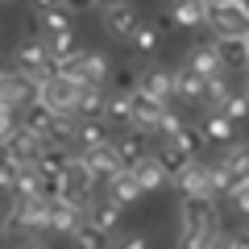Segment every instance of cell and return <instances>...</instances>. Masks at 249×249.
I'll return each instance as SVG.
<instances>
[{"label": "cell", "instance_id": "1", "mask_svg": "<svg viewBox=\"0 0 249 249\" xmlns=\"http://www.w3.org/2000/svg\"><path fill=\"white\" fill-rule=\"evenodd\" d=\"M220 237L224 229H220L216 199H183V208H178V249L220 245Z\"/></svg>", "mask_w": 249, "mask_h": 249}, {"label": "cell", "instance_id": "2", "mask_svg": "<svg viewBox=\"0 0 249 249\" xmlns=\"http://www.w3.org/2000/svg\"><path fill=\"white\" fill-rule=\"evenodd\" d=\"M13 71L34 75L37 83L54 75V67H50V46H46L42 34H25V37L17 42V50H13Z\"/></svg>", "mask_w": 249, "mask_h": 249}, {"label": "cell", "instance_id": "3", "mask_svg": "<svg viewBox=\"0 0 249 249\" xmlns=\"http://www.w3.org/2000/svg\"><path fill=\"white\" fill-rule=\"evenodd\" d=\"M79 83H71L67 75H50V79L37 83V104H46L50 112H62V116H75V104H79Z\"/></svg>", "mask_w": 249, "mask_h": 249}, {"label": "cell", "instance_id": "4", "mask_svg": "<svg viewBox=\"0 0 249 249\" xmlns=\"http://www.w3.org/2000/svg\"><path fill=\"white\" fill-rule=\"evenodd\" d=\"M4 224L17 232H42V229H50V204L46 199H13Z\"/></svg>", "mask_w": 249, "mask_h": 249}, {"label": "cell", "instance_id": "5", "mask_svg": "<svg viewBox=\"0 0 249 249\" xmlns=\"http://www.w3.org/2000/svg\"><path fill=\"white\" fill-rule=\"evenodd\" d=\"M108 75H112V62H108V54H100V50H83V58L75 62L71 71H67V79L79 83V88H108Z\"/></svg>", "mask_w": 249, "mask_h": 249}, {"label": "cell", "instance_id": "6", "mask_svg": "<svg viewBox=\"0 0 249 249\" xmlns=\"http://www.w3.org/2000/svg\"><path fill=\"white\" fill-rule=\"evenodd\" d=\"M34 100H37V79H34V75H21V71L0 75V108L21 112V108L34 104Z\"/></svg>", "mask_w": 249, "mask_h": 249}, {"label": "cell", "instance_id": "7", "mask_svg": "<svg viewBox=\"0 0 249 249\" xmlns=\"http://www.w3.org/2000/svg\"><path fill=\"white\" fill-rule=\"evenodd\" d=\"M170 183L183 191V199H216V196H212V166L199 162V158L191 162V166H183Z\"/></svg>", "mask_w": 249, "mask_h": 249}, {"label": "cell", "instance_id": "8", "mask_svg": "<svg viewBox=\"0 0 249 249\" xmlns=\"http://www.w3.org/2000/svg\"><path fill=\"white\" fill-rule=\"evenodd\" d=\"M0 145L9 150V158L17 162V166H37V158H42V150H46V142H42V137H37V133H29V129H21V124H17V129H13V133L4 137Z\"/></svg>", "mask_w": 249, "mask_h": 249}, {"label": "cell", "instance_id": "9", "mask_svg": "<svg viewBox=\"0 0 249 249\" xmlns=\"http://www.w3.org/2000/svg\"><path fill=\"white\" fill-rule=\"evenodd\" d=\"M208 25H212L216 37H245L249 34V13L241 9V0H232V4H224V9L208 13Z\"/></svg>", "mask_w": 249, "mask_h": 249}, {"label": "cell", "instance_id": "10", "mask_svg": "<svg viewBox=\"0 0 249 249\" xmlns=\"http://www.w3.org/2000/svg\"><path fill=\"white\" fill-rule=\"evenodd\" d=\"M100 21H104V29L112 37H129L137 34V9L129 4V0H116V4H108V9H100Z\"/></svg>", "mask_w": 249, "mask_h": 249}, {"label": "cell", "instance_id": "11", "mask_svg": "<svg viewBox=\"0 0 249 249\" xmlns=\"http://www.w3.org/2000/svg\"><path fill=\"white\" fill-rule=\"evenodd\" d=\"M46 46H50L54 75H67L75 62L83 58V46H79V37H75V29H71V34H58V37H46Z\"/></svg>", "mask_w": 249, "mask_h": 249}, {"label": "cell", "instance_id": "12", "mask_svg": "<svg viewBox=\"0 0 249 249\" xmlns=\"http://www.w3.org/2000/svg\"><path fill=\"white\" fill-rule=\"evenodd\" d=\"M187 67L196 75H204V79H212V75H229L220 62V50H216V42H196L191 50H187Z\"/></svg>", "mask_w": 249, "mask_h": 249}, {"label": "cell", "instance_id": "13", "mask_svg": "<svg viewBox=\"0 0 249 249\" xmlns=\"http://www.w3.org/2000/svg\"><path fill=\"white\" fill-rule=\"evenodd\" d=\"M88 220V208L79 199H62V204H50V232H62V237H71L79 224Z\"/></svg>", "mask_w": 249, "mask_h": 249}, {"label": "cell", "instance_id": "14", "mask_svg": "<svg viewBox=\"0 0 249 249\" xmlns=\"http://www.w3.org/2000/svg\"><path fill=\"white\" fill-rule=\"evenodd\" d=\"M142 96H150V100H158V104L170 108V100H175V71H166V67L142 71Z\"/></svg>", "mask_w": 249, "mask_h": 249}, {"label": "cell", "instance_id": "15", "mask_svg": "<svg viewBox=\"0 0 249 249\" xmlns=\"http://www.w3.org/2000/svg\"><path fill=\"white\" fill-rule=\"evenodd\" d=\"M79 158H83V166H88L96 178H112V175H121V170H124L121 158H116V150H112V142H108V145H96V150H83Z\"/></svg>", "mask_w": 249, "mask_h": 249}, {"label": "cell", "instance_id": "16", "mask_svg": "<svg viewBox=\"0 0 249 249\" xmlns=\"http://www.w3.org/2000/svg\"><path fill=\"white\" fill-rule=\"evenodd\" d=\"M162 112H166V104H158V100L142 96V91H137V96H133V129H137V133L154 137V129H158Z\"/></svg>", "mask_w": 249, "mask_h": 249}, {"label": "cell", "instance_id": "17", "mask_svg": "<svg viewBox=\"0 0 249 249\" xmlns=\"http://www.w3.org/2000/svg\"><path fill=\"white\" fill-rule=\"evenodd\" d=\"M129 175L137 178V187H142V191H158V187H166V183H170V175H166V166H162V162L154 158V154H145V158L137 162V166L129 170Z\"/></svg>", "mask_w": 249, "mask_h": 249}, {"label": "cell", "instance_id": "18", "mask_svg": "<svg viewBox=\"0 0 249 249\" xmlns=\"http://www.w3.org/2000/svg\"><path fill=\"white\" fill-rule=\"evenodd\" d=\"M108 91H116V96H137V91H142V71H137L133 62H112Z\"/></svg>", "mask_w": 249, "mask_h": 249}, {"label": "cell", "instance_id": "19", "mask_svg": "<svg viewBox=\"0 0 249 249\" xmlns=\"http://www.w3.org/2000/svg\"><path fill=\"white\" fill-rule=\"evenodd\" d=\"M54 116H58V112H50L46 104H37V100H34V104H25V108L17 112V124H21V129H29V133H37V137L46 142V133H50V124H54Z\"/></svg>", "mask_w": 249, "mask_h": 249}, {"label": "cell", "instance_id": "20", "mask_svg": "<svg viewBox=\"0 0 249 249\" xmlns=\"http://www.w3.org/2000/svg\"><path fill=\"white\" fill-rule=\"evenodd\" d=\"M75 158H79V154H75L71 145H46L42 158H37V170H42V175H67V170L75 166Z\"/></svg>", "mask_w": 249, "mask_h": 249}, {"label": "cell", "instance_id": "21", "mask_svg": "<svg viewBox=\"0 0 249 249\" xmlns=\"http://www.w3.org/2000/svg\"><path fill=\"white\" fill-rule=\"evenodd\" d=\"M154 158H158L162 166H166V175L175 178V175H178L183 166H191V162H196V154L187 150V145H178V142H158V150H154Z\"/></svg>", "mask_w": 249, "mask_h": 249}, {"label": "cell", "instance_id": "22", "mask_svg": "<svg viewBox=\"0 0 249 249\" xmlns=\"http://www.w3.org/2000/svg\"><path fill=\"white\" fill-rule=\"evenodd\" d=\"M216 50H220L224 71H241V67L249 71V46H245V37H216Z\"/></svg>", "mask_w": 249, "mask_h": 249}, {"label": "cell", "instance_id": "23", "mask_svg": "<svg viewBox=\"0 0 249 249\" xmlns=\"http://www.w3.org/2000/svg\"><path fill=\"white\" fill-rule=\"evenodd\" d=\"M96 191V175H91L88 166H83V158H75V166L67 170V196L79 199V204H88V196Z\"/></svg>", "mask_w": 249, "mask_h": 249}, {"label": "cell", "instance_id": "24", "mask_svg": "<svg viewBox=\"0 0 249 249\" xmlns=\"http://www.w3.org/2000/svg\"><path fill=\"white\" fill-rule=\"evenodd\" d=\"M232 129H237V124H232L224 112H204V121H199L204 142H216V145H232Z\"/></svg>", "mask_w": 249, "mask_h": 249}, {"label": "cell", "instance_id": "25", "mask_svg": "<svg viewBox=\"0 0 249 249\" xmlns=\"http://www.w3.org/2000/svg\"><path fill=\"white\" fill-rule=\"evenodd\" d=\"M175 96L187 104H204V75H196L191 67H178L175 71Z\"/></svg>", "mask_w": 249, "mask_h": 249}, {"label": "cell", "instance_id": "26", "mask_svg": "<svg viewBox=\"0 0 249 249\" xmlns=\"http://www.w3.org/2000/svg\"><path fill=\"white\" fill-rule=\"evenodd\" d=\"M71 249H112V232H104L100 224L83 220L79 229L71 232Z\"/></svg>", "mask_w": 249, "mask_h": 249}, {"label": "cell", "instance_id": "27", "mask_svg": "<svg viewBox=\"0 0 249 249\" xmlns=\"http://www.w3.org/2000/svg\"><path fill=\"white\" fill-rule=\"evenodd\" d=\"M145 133H124V137H112V150H116V158H121V166L124 170H133L137 162L145 158V142H142Z\"/></svg>", "mask_w": 249, "mask_h": 249}, {"label": "cell", "instance_id": "28", "mask_svg": "<svg viewBox=\"0 0 249 249\" xmlns=\"http://www.w3.org/2000/svg\"><path fill=\"white\" fill-rule=\"evenodd\" d=\"M108 199H116L121 208H129L133 199H142V187H137V178L129 175V170L112 175V178H108Z\"/></svg>", "mask_w": 249, "mask_h": 249}, {"label": "cell", "instance_id": "29", "mask_svg": "<svg viewBox=\"0 0 249 249\" xmlns=\"http://www.w3.org/2000/svg\"><path fill=\"white\" fill-rule=\"evenodd\" d=\"M166 13L175 17V25H183V29H196V25H204V21H208V9L199 4V0H175Z\"/></svg>", "mask_w": 249, "mask_h": 249}, {"label": "cell", "instance_id": "30", "mask_svg": "<svg viewBox=\"0 0 249 249\" xmlns=\"http://www.w3.org/2000/svg\"><path fill=\"white\" fill-rule=\"evenodd\" d=\"M42 37H58V34H71V13L67 9H46V13H34Z\"/></svg>", "mask_w": 249, "mask_h": 249}, {"label": "cell", "instance_id": "31", "mask_svg": "<svg viewBox=\"0 0 249 249\" xmlns=\"http://www.w3.org/2000/svg\"><path fill=\"white\" fill-rule=\"evenodd\" d=\"M75 142H79V150H96V145H108V142H112V133H108L104 121H79Z\"/></svg>", "mask_w": 249, "mask_h": 249}, {"label": "cell", "instance_id": "32", "mask_svg": "<svg viewBox=\"0 0 249 249\" xmlns=\"http://www.w3.org/2000/svg\"><path fill=\"white\" fill-rule=\"evenodd\" d=\"M104 124H133V96H116V91H108Z\"/></svg>", "mask_w": 249, "mask_h": 249}, {"label": "cell", "instance_id": "33", "mask_svg": "<svg viewBox=\"0 0 249 249\" xmlns=\"http://www.w3.org/2000/svg\"><path fill=\"white\" fill-rule=\"evenodd\" d=\"M88 220H91V224H100L104 232H112V229H116V220H121V204H116V199H100V204H91V208H88Z\"/></svg>", "mask_w": 249, "mask_h": 249}, {"label": "cell", "instance_id": "34", "mask_svg": "<svg viewBox=\"0 0 249 249\" xmlns=\"http://www.w3.org/2000/svg\"><path fill=\"white\" fill-rule=\"evenodd\" d=\"M220 166H229L237 178H249V142H232V145H224V158H220Z\"/></svg>", "mask_w": 249, "mask_h": 249}, {"label": "cell", "instance_id": "35", "mask_svg": "<svg viewBox=\"0 0 249 249\" xmlns=\"http://www.w3.org/2000/svg\"><path fill=\"white\" fill-rule=\"evenodd\" d=\"M232 96V88H229V75H212V79H204V104L208 108H216L220 112V104Z\"/></svg>", "mask_w": 249, "mask_h": 249}, {"label": "cell", "instance_id": "36", "mask_svg": "<svg viewBox=\"0 0 249 249\" xmlns=\"http://www.w3.org/2000/svg\"><path fill=\"white\" fill-rule=\"evenodd\" d=\"M237 183H241V178L232 175L229 166H220V162H212V196H216V199H220V196H229V199H232V191H237Z\"/></svg>", "mask_w": 249, "mask_h": 249}, {"label": "cell", "instance_id": "37", "mask_svg": "<svg viewBox=\"0 0 249 249\" xmlns=\"http://www.w3.org/2000/svg\"><path fill=\"white\" fill-rule=\"evenodd\" d=\"M183 116L175 112V108H166V112H162V121H158V129H154V137H158V142H175L178 133H183Z\"/></svg>", "mask_w": 249, "mask_h": 249}, {"label": "cell", "instance_id": "38", "mask_svg": "<svg viewBox=\"0 0 249 249\" xmlns=\"http://www.w3.org/2000/svg\"><path fill=\"white\" fill-rule=\"evenodd\" d=\"M220 112L229 116L232 124H237V121H249V91H232V96L220 104Z\"/></svg>", "mask_w": 249, "mask_h": 249}, {"label": "cell", "instance_id": "39", "mask_svg": "<svg viewBox=\"0 0 249 249\" xmlns=\"http://www.w3.org/2000/svg\"><path fill=\"white\" fill-rule=\"evenodd\" d=\"M158 25H137V34L133 37H129V46H133V50L137 54H154V50H158Z\"/></svg>", "mask_w": 249, "mask_h": 249}, {"label": "cell", "instance_id": "40", "mask_svg": "<svg viewBox=\"0 0 249 249\" xmlns=\"http://www.w3.org/2000/svg\"><path fill=\"white\" fill-rule=\"evenodd\" d=\"M17 162L9 158V150H4V145H0V191H13V183H17Z\"/></svg>", "mask_w": 249, "mask_h": 249}, {"label": "cell", "instance_id": "41", "mask_svg": "<svg viewBox=\"0 0 249 249\" xmlns=\"http://www.w3.org/2000/svg\"><path fill=\"white\" fill-rule=\"evenodd\" d=\"M220 249H249V229L224 232V237H220Z\"/></svg>", "mask_w": 249, "mask_h": 249}, {"label": "cell", "instance_id": "42", "mask_svg": "<svg viewBox=\"0 0 249 249\" xmlns=\"http://www.w3.org/2000/svg\"><path fill=\"white\" fill-rule=\"evenodd\" d=\"M116 249H150V237H145V232H124V237L116 241Z\"/></svg>", "mask_w": 249, "mask_h": 249}, {"label": "cell", "instance_id": "43", "mask_svg": "<svg viewBox=\"0 0 249 249\" xmlns=\"http://www.w3.org/2000/svg\"><path fill=\"white\" fill-rule=\"evenodd\" d=\"M13 129H17V112H13V108H0V142H4Z\"/></svg>", "mask_w": 249, "mask_h": 249}, {"label": "cell", "instance_id": "44", "mask_svg": "<svg viewBox=\"0 0 249 249\" xmlns=\"http://www.w3.org/2000/svg\"><path fill=\"white\" fill-rule=\"evenodd\" d=\"M232 204H237L241 212L249 216V178H241V183H237V191H232Z\"/></svg>", "mask_w": 249, "mask_h": 249}, {"label": "cell", "instance_id": "45", "mask_svg": "<svg viewBox=\"0 0 249 249\" xmlns=\"http://www.w3.org/2000/svg\"><path fill=\"white\" fill-rule=\"evenodd\" d=\"M67 13H88V9H100V0H62Z\"/></svg>", "mask_w": 249, "mask_h": 249}, {"label": "cell", "instance_id": "46", "mask_svg": "<svg viewBox=\"0 0 249 249\" xmlns=\"http://www.w3.org/2000/svg\"><path fill=\"white\" fill-rule=\"evenodd\" d=\"M46 9H62V0H34V13H46Z\"/></svg>", "mask_w": 249, "mask_h": 249}, {"label": "cell", "instance_id": "47", "mask_svg": "<svg viewBox=\"0 0 249 249\" xmlns=\"http://www.w3.org/2000/svg\"><path fill=\"white\" fill-rule=\"evenodd\" d=\"M199 4H204V9L212 13V9H224V4H232V0H199Z\"/></svg>", "mask_w": 249, "mask_h": 249}, {"label": "cell", "instance_id": "48", "mask_svg": "<svg viewBox=\"0 0 249 249\" xmlns=\"http://www.w3.org/2000/svg\"><path fill=\"white\" fill-rule=\"evenodd\" d=\"M21 249H50L46 241H21Z\"/></svg>", "mask_w": 249, "mask_h": 249}, {"label": "cell", "instance_id": "49", "mask_svg": "<svg viewBox=\"0 0 249 249\" xmlns=\"http://www.w3.org/2000/svg\"><path fill=\"white\" fill-rule=\"evenodd\" d=\"M4 229H9V224H4V216H0V237H4Z\"/></svg>", "mask_w": 249, "mask_h": 249}, {"label": "cell", "instance_id": "50", "mask_svg": "<svg viewBox=\"0 0 249 249\" xmlns=\"http://www.w3.org/2000/svg\"><path fill=\"white\" fill-rule=\"evenodd\" d=\"M0 75H9V71H4V58H0Z\"/></svg>", "mask_w": 249, "mask_h": 249}, {"label": "cell", "instance_id": "51", "mask_svg": "<svg viewBox=\"0 0 249 249\" xmlns=\"http://www.w3.org/2000/svg\"><path fill=\"white\" fill-rule=\"evenodd\" d=\"M241 9H245V13H249V0H241Z\"/></svg>", "mask_w": 249, "mask_h": 249}, {"label": "cell", "instance_id": "52", "mask_svg": "<svg viewBox=\"0 0 249 249\" xmlns=\"http://www.w3.org/2000/svg\"><path fill=\"white\" fill-rule=\"evenodd\" d=\"M204 249H220V245H204Z\"/></svg>", "mask_w": 249, "mask_h": 249}, {"label": "cell", "instance_id": "53", "mask_svg": "<svg viewBox=\"0 0 249 249\" xmlns=\"http://www.w3.org/2000/svg\"><path fill=\"white\" fill-rule=\"evenodd\" d=\"M245 46H249V34H245Z\"/></svg>", "mask_w": 249, "mask_h": 249}, {"label": "cell", "instance_id": "54", "mask_svg": "<svg viewBox=\"0 0 249 249\" xmlns=\"http://www.w3.org/2000/svg\"><path fill=\"white\" fill-rule=\"evenodd\" d=\"M0 4H4V0H0Z\"/></svg>", "mask_w": 249, "mask_h": 249}, {"label": "cell", "instance_id": "55", "mask_svg": "<svg viewBox=\"0 0 249 249\" xmlns=\"http://www.w3.org/2000/svg\"><path fill=\"white\" fill-rule=\"evenodd\" d=\"M17 249H21V245H17Z\"/></svg>", "mask_w": 249, "mask_h": 249}]
</instances>
